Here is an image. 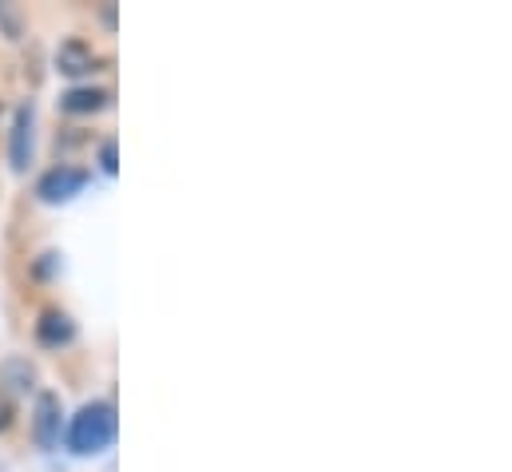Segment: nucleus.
<instances>
[{
    "label": "nucleus",
    "instance_id": "0eeeda50",
    "mask_svg": "<svg viewBox=\"0 0 512 472\" xmlns=\"http://www.w3.org/2000/svg\"><path fill=\"white\" fill-rule=\"evenodd\" d=\"M108 100H112V96H108L104 88H72V92L60 96V108H64L68 116H92V112H104Z\"/></svg>",
    "mask_w": 512,
    "mask_h": 472
},
{
    "label": "nucleus",
    "instance_id": "f03ea898",
    "mask_svg": "<svg viewBox=\"0 0 512 472\" xmlns=\"http://www.w3.org/2000/svg\"><path fill=\"white\" fill-rule=\"evenodd\" d=\"M84 183H88V171H80V167H52L36 183V195L44 203H68V199H76L84 191Z\"/></svg>",
    "mask_w": 512,
    "mask_h": 472
},
{
    "label": "nucleus",
    "instance_id": "1a4fd4ad",
    "mask_svg": "<svg viewBox=\"0 0 512 472\" xmlns=\"http://www.w3.org/2000/svg\"><path fill=\"white\" fill-rule=\"evenodd\" d=\"M100 167H104L108 175H116V143H112V139L100 147Z\"/></svg>",
    "mask_w": 512,
    "mask_h": 472
},
{
    "label": "nucleus",
    "instance_id": "7ed1b4c3",
    "mask_svg": "<svg viewBox=\"0 0 512 472\" xmlns=\"http://www.w3.org/2000/svg\"><path fill=\"white\" fill-rule=\"evenodd\" d=\"M60 397L56 393H40L36 397V421H32V433H36V445L40 449H56L60 445Z\"/></svg>",
    "mask_w": 512,
    "mask_h": 472
},
{
    "label": "nucleus",
    "instance_id": "39448f33",
    "mask_svg": "<svg viewBox=\"0 0 512 472\" xmlns=\"http://www.w3.org/2000/svg\"><path fill=\"white\" fill-rule=\"evenodd\" d=\"M96 64H100V60H96V52H92L84 40H64L60 52H56V68H60L64 76H88Z\"/></svg>",
    "mask_w": 512,
    "mask_h": 472
},
{
    "label": "nucleus",
    "instance_id": "423d86ee",
    "mask_svg": "<svg viewBox=\"0 0 512 472\" xmlns=\"http://www.w3.org/2000/svg\"><path fill=\"white\" fill-rule=\"evenodd\" d=\"M36 338L44 346H68L76 338V326H72V318L64 310H44L40 322H36Z\"/></svg>",
    "mask_w": 512,
    "mask_h": 472
},
{
    "label": "nucleus",
    "instance_id": "9d476101",
    "mask_svg": "<svg viewBox=\"0 0 512 472\" xmlns=\"http://www.w3.org/2000/svg\"><path fill=\"white\" fill-rule=\"evenodd\" d=\"M12 417H16V409H12V401L0 393V433H4V429H12Z\"/></svg>",
    "mask_w": 512,
    "mask_h": 472
},
{
    "label": "nucleus",
    "instance_id": "20e7f679",
    "mask_svg": "<svg viewBox=\"0 0 512 472\" xmlns=\"http://www.w3.org/2000/svg\"><path fill=\"white\" fill-rule=\"evenodd\" d=\"M32 127H36L32 104H20L16 119H12V143H8V159L16 171H28V163H32Z\"/></svg>",
    "mask_w": 512,
    "mask_h": 472
},
{
    "label": "nucleus",
    "instance_id": "f257e3e1",
    "mask_svg": "<svg viewBox=\"0 0 512 472\" xmlns=\"http://www.w3.org/2000/svg\"><path fill=\"white\" fill-rule=\"evenodd\" d=\"M116 441V409L108 401H88L68 425V449L76 457H96Z\"/></svg>",
    "mask_w": 512,
    "mask_h": 472
},
{
    "label": "nucleus",
    "instance_id": "9b49d317",
    "mask_svg": "<svg viewBox=\"0 0 512 472\" xmlns=\"http://www.w3.org/2000/svg\"><path fill=\"white\" fill-rule=\"evenodd\" d=\"M104 24H108V28H116V8H112V4L104 8Z\"/></svg>",
    "mask_w": 512,
    "mask_h": 472
},
{
    "label": "nucleus",
    "instance_id": "6e6552de",
    "mask_svg": "<svg viewBox=\"0 0 512 472\" xmlns=\"http://www.w3.org/2000/svg\"><path fill=\"white\" fill-rule=\"evenodd\" d=\"M0 381L8 385V389H32V381H36V369L24 361V357H8L4 365H0Z\"/></svg>",
    "mask_w": 512,
    "mask_h": 472
}]
</instances>
